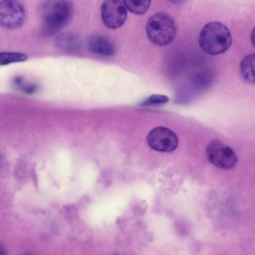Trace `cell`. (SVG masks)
<instances>
[{"label":"cell","instance_id":"cell-1","mask_svg":"<svg viewBox=\"0 0 255 255\" xmlns=\"http://www.w3.org/2000/svg\"><path fill=\"white\" fill-rule=\"evenodd\" d=\"M43 32L47 35L56 33L70 20L73 6L68 0H48L40 7Z\"/></svg>","mask_w":255,"mask_h":255},{"label":"cell","instance_id":"cell-2","mask_svg":"<svg viewBox=\"0 0 255 255\" xmlns=\"http://www.w3.org/2000/svg\"><path fill=\"white\" fill-rule=\"evenodd\" d=\"M232 42V35L228 28L217 21L205 24L199 34L200 48L210 55H218L225 52L231 46Z\"/></svg>","mask_w":255,"mask_h":255},{"label":"cell","instance_id":"cell-3","mask_svg":"<svg viewBox=\"0 0 255 255\" xmlns=\"http://www.w3.org/2000/svg\"><path fill=\"white\" fill-rule=\"evenodd\" d=\"M146 33L154 44L164 46L171 43L175 38L176 24L168 14L157 12L151 15L146 24Z\"/></svg>","mask_w":255,"mask_h":255},{"label":"cell","instance_id":"cell-4","mask_svg":"<svg viewBox=\"0 0 255 255\" xmlns=\"http://www.w3.org/2000/svg\"><path fill=\"white\" fill-rule=\"evenodd\" d=\"M206 152L209 162L218 168L229 170L237 163L238 157L234 150L219 140L211 141Z\"/></svg>","mask_w":255,"mask_h":255},{"label":"cell","instance_id":"cell-5","mask_svg":"<svg viewBox=\"0 0 255 255\" xmlns=\"http://www.w3.org/2000/svg\"><path fill=\"white\" fill-rule=\"evenodd\" d=\"M26 12L24 6L16 0L0 1V25L3 28L13 29L22 25Z\"/></svg>","mask_w":255,"mask_h":255},{"label":"cell","instance_id":"cell-6","mask_svg":"<svg viewBox=\"0 0 255 255\" xmlns=\"http://www.w3.org/2000/svg\"><path fill=\"white\" fill-rule=\"evenodd\" d=\"M101 15L105 26L117 29L126 21L128 9L124 0H104L101 6Z\"/></svg>","mask_w":255,"mask_h":255},{"label":"cell","instance_id":"cell-7","mask_svg":"<svg viewBox=\"0 0 255 255\" xmlns=\"http://www.w3.org/2000/svg\"><path fill=\"white\" fill-rule=\"evenodd\" d=\"M146 141L151 148L163 152H172L178 145V139L175 133L164 127L152 129L147 135Z\"/></svg>","mask_w":255,"mask_h":255},{"label":"cell","instance_id":"cell-8","mask_svg":"<svg viewBox=\"0 0 255 255\" xmlns=\"http://www.w3.org/2000/svg\"><path fill=\"white\" fill-rule=\"evenodd\" d=\"M88 46L92 52L104 56H113L116 52L112 43L99 34H94L90 37Z\"/></svg>","mask_w":255,"mask_h":255},{"label":"cell","instance_id":"cell-9","mask_svg":"<svg viewBox=\"0 0 255 255\" xmlns=\"http://www.w3.org/2000/svg\"><path fill=\"white\" fill-rule=\"evenodd\" d=\"M255 54L250 53L243 59L240 66L242 76L245 80L251 84L255 83Z\"/></svg>","mask_w":255,"mask_h":255},{"label":"cell","instance_id":"cell-10","mask_svg":"<svg viewBox=\"0 0 255 255\" xmlns=\"http://www.w3.org/2000/svg\"><path fill=\"white\" fill-rule=\"evenodd\" d=\"M56 44L63 49L75 51L79 48V43L76 36L69 33H64L57 37Z\"/></svg>","mask_w":255,"mask_h":255},{"label":"cell","instance_id":"cell-11","mask_svg":"<svg viewBox=\"0 0 255 255\" xmlns=\"http://www.w3.org/2000/svg\"><path fill=\"white\" fill-rule=\"evenodd\" d=\"M128 10L135 14H142L146 12L150 5V0H124Z\"/></svg>","mask_w":255,"mask_h":255},{"label":"cell","instance_id":"cell-12","mask_svg":"<svg viewBox=\"0 0 255 255\" xmlns=\"http://www.w3.org/2000/svg\"><path fill=\"white\" fill-rule=\"evenodd\" d=\"M27 58V55L21 52H0V65H6L14 63L23 62L26 60Z\"/></svg>","mask_w":255,"mask_h":255},{"label":"cell","instance_id":"cell-13","mask_svg":"<svg viewBox=\"0 0 255 255\" xmlns=\"http://www.w3.org/2000/svg\"><path fill=\"white\" fill-rule=\"evenodd\" d=\"M168 97L165 95L153 94L150 96L142 103V106H157L167 103L169 102Z\"/></svg>","mask_w":255,"mask_h":255},{"label":"cell","instance_id":"cell-14","mask_svg":"<svg viewBox=\"0 0 255 255\" xmlns=\"http://www.w3.org/2000/svg\"><path fill=\"white\" fill-rule=\"evenodd\" d=\"M14 84L19 87L23 91L27 94H32L36 90V86L33 84L25 83L23 80L19 77H16L14 79Z\"/></svg>","mask_w":255,"mask_h":255},{"label":"cell","instance_id":"cell-15","mask_svg":"<svg viewBox=\"0 0 255 255\" xmlns=\"http://www.w3.org/2000/svg\"><path fill=\"white\" fill-rule=\"evenodd\" d=\"M0 255H6L4 249L0 245Z\"/></svg>","mask_w":255,"mask_h":255},{"label":"cell","instance_id":"cell-16","mask_svg":"<svg viewBox=\"0 0 255 255\" xmlns=\"http://www.w3.org/2000/svg\"><path fill=\"white\" fill-rule=\"evenodd\" d=\"M23 255H31V254H24Z\"/></svg>","mask_w":255,"mask_h":255}]
</instances>
